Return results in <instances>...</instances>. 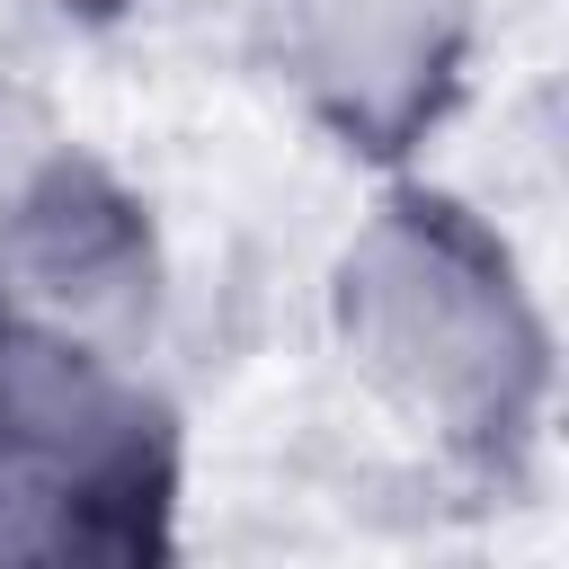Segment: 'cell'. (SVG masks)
Segmentation results:
<instances>
[{"label": "cell", "mask_w": 569, "mask_h": 569, "mask_svg": "<svg viewBox=\"0 0 569 569\" xmlns=\"http://www.w3.org/2000/svg\"><path fill=\"white\" fill-rule=\"evenodd\" d=\"M320 347L365 418L453 480H516L560 409L551 302L462 187L427 169L373 178L320 267Z\"/></svg>", "instance_id": "cell-1"}, {"label": "cell", "mask_w": 569, "mask_h": 569, "mask_svg": "<svg viewBox=\"0 0 569 569\" xmlns=\"http://www.w3.org/2000/svg\"><path fill=\"white\" fill-rule=\"evenodd\" d=\"M178 498L187 436L151 365L0 311V569H142Z\"/></svg>", "instance_id": "cell-2"}, {"label": "cell", "mask_w": 569, "mask_h": 569, "mask_svg": "<svg viewBox=\"0 0 569 569\" xmlns=\"http://www.w3.org/2000/svg\"><path fill=\"white\" fill-rule=\"evenodd\" d=\"M480 44V0H249V53L267 89L365 178L427 169L471 107Z\"/></svg>", "instance_id": "cell-3"}, {"label": "cell", "mask_w": 569, "mask_h": 569, "mask_svg": "<svg viewBox=\"0 0 569 569\" xmlns=\"http://www.w3.org/2000/svg\"><path fill=\"white\" fill-rule=\"evenodd\" d=\"M0 311L151 365L169 320V249L151 196L98 151H44L18 169L0 187Z\"/></svg>", "instance_id": "cell-4"}]
</instances>
